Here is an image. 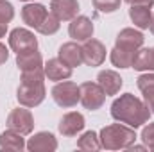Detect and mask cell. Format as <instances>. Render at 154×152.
I'll return each instance as SVG.
<instances>
[{"instance_id":"6da1fadb","label":"cell","mask_w":154,"mask_h":152,"mask_svg":"<svg viewBox=\"0 0 154 152\" xmlns=\"http://www.w3.org/2000/svg\"><path fill=\"white\" fill-rule=\"evenodd\" d=\"M111 116L118 120L120 123H125V125L136 129L149 120L151 109L147 108L145 102H142L134 95L125 93L111 104Z\"/></svg>"},{"instance_id":"7a4b0ae2","label":"cell","mask_w":154,"mask_h":152,"mask_svg":"<svg viewBox=\"0 0 154 152\" xmlns=\"http://www.w3.org/2000/svg\"><path fill=\"white\" fill-rule=\"evenodd\" d=\"M143 45V34L127 27L118 32L115 39V47L111 50V63L118 68H131L138 50Z\"/></svg>"},{"instance_id":"3957f363","label":"cell","mask_w":154,"mask_h":152,"mask_svg":"<svg viewBox=\"0 0 154 152\" xmlns=\"http://www.w3.org/2000/svg\"><path fill=\"white\" fill-rule=\"evenodd\" d=\"M45 70H32L22 72V82L16 91V99L25 108H36L45 99Z\"/></svg>"},{"instance_id":"277c9868","label":"cell","mask_w":154,"mask_h":152,"mask_svg":"<svg viewBox=\"0 0 154 152\" xmlns=\"http://www.w3.org/2000/svg\"><path fill=\"white\" fill-rule=\"evenodd\" d=\"M134 140H136V132L129 125L111 123L100 131V145L108 150L127 149L131 143H134Z\"/></svg>"},{"instance_id":"5b68a950","label":"cell","mask_w":154,"mask_h":152,"mask_svg":"<svg viewBox=\"0 0 154 152\" xmlns=\"http://www.w3.org/2000/svg\"><path fill=\"white\" fill-rule=\"evenodd\" d=\"M52 99L57 106L61 108H74L81 100V90L75 82L72 81H63L52 88Z\"/></svg>"},{"instance_id":"8992f818","label":"cell","mask_w":154,"mask_h":152,"mask_svg":"<svg viewBox=\"0 0 154 152\" xmlns=\"http://www.w3.org/2000/svg\"><path fill=\"white\" fill-rule=\"evenodd\" d=\"M81 90V104L90 109V111H95L99 108H102L104 100H106V93L104 90L99 86V82H82L79 86Z\"/></svg>"},{"instance_id":"52a82bcc","label":"cell","mask_w":154,"mask_h":152,"mask_svg":"<svg viewBox=\"0 0 154 152\" xmlns=\"http://www.w3.org/2000/svg\"><path fill=\"white\" fill-rule=\"evenodd\" d=\"M7 129L14 131V132H20L22 136L32 132L34 129V118L29 109H23V108H16L13 109L9 116H7Z\"/></svg>"},{"instance_id":"ba28073f","label":"cell","mask_w":154,"mask_h":152,"mask_svg":"<svg viewBox=\"0 0 154 152\" xmlns=\"http://www.w3.org/2000/svg\"><path fill=\"white\" fill-rule=\"evenodd\" d=\"M9 47L16 52V54H22V52H27V50H36L38 48V39L34 38V34L27 29H14L11 31L9 34Z\"/></svg>"},{"instance_id":"9c48e42d","label":"cell","mask_w":154,"mask_h":152,"mask_svg":"<svg viewBox=\"0 0 154 152\" xmlns=\"http://www.w3.org/2000/svg\"><path fill=\"white\" fill-rule=\"evenodd\" d=\"M82 59L88 66H100L106 59V47L99 39H86L82 45Z\"/></svg>"},{"instance_id":"30bf717a","label":"cell","mask_w":154,"mask_h":152,"mask_svg":"<svg viewBox=\"0 0 154 152\" xmlns=\"http://www.w3.org/2000/svg\"><path fill=\"white\" fill-rule=\"evenodd\" d=\"M50 13L59 18V22L74 20L79 13V2L77 0H52L50 2Z\"/></svg>"},{"instance_id":"8fae6325","label":"cell","mask_w":154,"mask_h":152,"mask_svg":"<svg viewBox=\"0 0 154 152\" xmlns=\"http://www.w3.org/2000/svg\"><path fill=\"white\" fill-rule=\"evenodd\" d=\"M68 32L75 41H86L93 36V22L88 16H75L68 27Z\"/></svg>"},{"instance_id":"7c38bea8","label":"cell","mask_w":154,"mask_h":152,"mask_svg":"<svg viewBox=\"0 0 154 152\" xmlns=\"http://www.w3.org/2000/svg\"><path fill=\"white\" fill-rule=\"evenodd\" d=\"M47 14H48V11H47V7L41 5V4H27V5H23V9H22V18H23V22H25L29 27L36 29V31H38L39 25L43 23V20L47 18Z\"/></svg>"},{"instance_id":"4fadbf2b","label":"cell","mask_w":154,"mask_h":152,"mask_svg":"<svg viewBox=\"0 0 154 152\" xmlns=\"http://www.w3.org/2000/svg\"><path fill=\"white\" fill-rule=\"evenodd\" d=\"M57 54H59V59H61L65 65H68L70 68L81 66V65L84 63V59H82V47H79L74 41L61 45Z\"/></svg>"},{"instance_id":"5bb4252c","label":"cell","mask_w":154,"mask_h":152,"mask_svg":"<svg viewBox=\"0 0 154 152\" xmlns=\"http://www.w3.org/2000/svg\"><path fill=\"white\" fill-rule=\"evenodd\" d=\"M154 2L151 4H136V5H131L129 9V16L133 20V23L138 27V29H149L151 27V20H152V7Z\"/></svg>"},{"instance_id":"9a60e30c","label":"cell","mask_w":154,"mask_h":152,"mask_svg":"<svg viewBox=\"0 0 154 152\" xmlns=\"http://www.w3.org/2000/svg\"><path fill=\"white\" fill-rule=\"evenodd\" d=\"M82 129H84V116L75 111L66 113L59 122V132L63 136H75Z\"/></svg>"},{"instance_id":"2e32d148","label":"cell","mask_w":154,"mask_h":152,"mask_svg":"<svg viewBox=\"0 0 154 152\" xmlns=\"http://www.w3.org/2000/svg\"><path fill=\"white\" fill-rule=\"evenodd\" d=\"M45 70V77H48L50 81H65L72 77V68L68 65H65L59 57L57 59H48L43 65Z\"/></svg>"},{"instance_id":"e0dca14e","label":"cell","mask_w":154,"mask_h":152,"mask_svg":"<svg viewBox=\"0 0 154 152\" xmlns=\"http://www.w3.org/2000/svg\"><path fill=\"white\" fill-rule=\"evenodd\" d=\"M27 149L31 152H52L57 149V141L50 132H38L29 140Z\"/></svg>"},{"instance_id":"ac0fdd59","label":"cell","mask_w":154,"mask_h":152,"mask_svg":"<svg viewBox=\"0 0 154 152\" xmlns=\"http://www.w3.org/2000/svg\"><path fill=\"white\" fill-rule=\"evenodd\" d=\"M16 65L22 72H32V70H41L43 68V59L41 54L36 50H27L22 54H16Z\"/></svg>"},{"instance_id":"d6986e66","label":"cell","mask_w":154,"mask_h":152,"mask_svg":"<svg viewBox=\"0 0 154 152\" xmlns=\"http://www.w3.org/2000/svg\"><path fill=\"white\" fill-rule=\"evenodd\" d=\"M97 82L104 90L106 95H116L122 88V77L113 70H102L97 75Z\"/></svg>"},{"instance_id":"ffe728a7","label":"cell","mask_w":154,"mask_h":152,"mask_svg":"<svg viewBox=\"0 0 154 152\" xmlns=\"http://www.w3.org/2000/svg\"><path fill=\"white\" fill-rule=\"evenodd\" d=\"M136 84H138L140 91L143 93L147 108L151 109V113H154V74H143V75H140L138 81H136Z\"/></svg>"},{"instance_id":"44dd1931","label":"cell","mask_w":154,"mask_h":152,"mask_svg":"<svg viewBox=\"0 0 154 152\" xmlns=\"http://www.w3.org/2000/svg\"><path fill=\"white\" fill-rule=\"evenodd\" d=\"M27 145L22 138L20 132H14L11 129H7L5 132L0 134V149H5V150H23Z\"/></svg>"},{"instance_id":"7402d4cb","label":"cell","mask_w":154,"mask_h":152,"mask_svg":"<svg viewBox=\"0 0 154 152\" xmlns=\"http://www.w3.org/2000/svg\"><path fill=\"white\" fill-rule=\"evenodd\" d=\"M134 70H154V47L152 48H140L134 61H133Z\"/></svg>"},{"instance_id":"603a6c76","label":"cell","mask_w":154,"mask_h":152,"mask_svg":"<svg viewBox=\"0 0 154 152\" xmlns=\"http://www.w3.org/2000/svg\"><path fill=\"white\" fill-rule=\"evenodd\" d=\"M77 147L81 150H99L102 145H100V138L97 136V132L88 131L77 140Z\"/></svg>"},{"instance_id":"cb8c5ba5","label":"cell","mask_w":154,"mask_h":152,"mask_svg":"<svg viewBox=\"0 0 154 152\" xmlns=\"http://www.w3.org/2000/svg\"><path fill=\"white\" fill-rule=\"evenodd\" d=\"M14 16V9L7 0H0V38L5 36L7 31V23L13 20Z\"/></svg>"},{"instance_id":"d4e9b609","label":"cell","mask_w":154,"mask_h":152,"mask_svg":"<svg viewBox=\"0 0 154 152\" xmlns=\"http://www.w3.org/2000/svg\"><path fill=\"white\" fill-rule=\"evenodd\" d=\"M59 31V18H56L52 13L47 14V18L43 20V23L38 27L39 34H45V36H50V34H56Z\"/></svg>"},{"instance_id":"484cf974","label":"cell","mask_w":154,"mask_h":152,"mask_svg":"<svg viewBox=\"0 0 154 152\" xmlns=\"http://www.w3.org/2000/svg\"><path fill=\"white\" fill-rule=\"evenodd\" d=\"M122 0H93V7L100 13H115Z\"/></svg>"},{"instance_id":"4316f807","label":"cell","mask_w":154,"mask_h":152,"mask_svg":"<svg viewBox=\"0 0 154 152\" xmlns=\"http://www.w3.org/2000/svg\"><path fill=\"white\" fill-rule=\"evenodd\" d=\"M142 140H143L145 147H149L151 150H154V123H149L147 127H143V131H142Z\"/></svg>"},{"instance_id":"83f0119b","label":"cell","mask_w":154,"mask_h":152,"mask_svg":"<svg viewBox=\"0 0 154 152\" xmlns=\"http://www.w3.org/2000/svg\"><path fill=\"white\" fill-rule=\"evenodd\" d=\"M7 57H9V52H7L5 45H2V43H0V65H4V63L7 61Z\"/></svg>"},{"instance_id":"f1b7e54d","label":"cell","mask_w":154,"mask_h":152,"mask_svg":"<svg viewBox=\"0 0 154 152\" xmlns=\"http://www.w3.org/2000/svg\"><path fill=\"white\" fill-rule=\"evenodd\" d=\"M129 5H136V4H151L154 0H125Z\"/></svg>"},{"instance_id":"f546056e","label":"cell","mask_w":154,"mask_h":152,"mask_svg":"<svg viewBox=\"0 0 154 152\" xmlns=\"http://www.w3.org/2000/svg\"><path fill=\"white\" fill-rule=\"evenodd\" d=\"M127 149H129V150H145V147H143V145H133V143H131Z\"/></svg>"},{"instance_id":"4dcf8cb0","label":"cell","mask_w":154,"mask_h":152,"mask_svg":"<svg viewBox=\"0 0 154 152\" xmlns=\"http://www.w3.org/2000/svg\"><path fill=\"white\" fill-rule=\"evenodd\" d=\"M149 29H151V32L154 34V13H152V20H151V27Z\"/></svg>"},{"instance_id":"1f68e13d","label":"cell","mask_w":154,"mask_h":152,"mask_svg":"<svg viewBox=\"0 0 154 152\" xmlns=\"http://www.w3.org/2000/svg\"><path fill=\"white\" fill-rule=\"evenodd\" d=\"M22 2H29V0H22Z\"/></svg>"}]
</instances>
